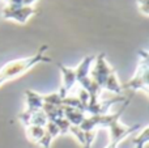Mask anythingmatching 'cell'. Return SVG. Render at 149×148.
I'll return each instance as SVG.
<instances>
[{"label":"cell","instance_id":"cell-1","mask_svg":"<svg viewBox=\"0 0 149 148\" xmlns=\"http://www.w3.org/2000/svg\"><path fill=\"white\" fill-rule=\"evenodd\" d=\"M49 49L47 45L41 46V49L37 51V54L31 55L28 58H21V59H16V60H10L8 62L5 66H3L0 68V87L4 83L16 79L18 76L26 73L28 71H30L33 67H36L39 63H50L52 62V59L50 57H47L45 52Z\"/></svg>","mask_w":149,"mask_h":148},{"label":"cell","instance_id":"cell-2","mask_svg":"<svg viewBox=\"0 0 149 148\" xmlns=\"http://www.w3.org/2000/svg\"><path fill=\"white\" fill-rule=\"evenodd\" d=\"M139 64H137L136 72L132 76L130 81L122 85L123 89H130L134 92H143L148 94V73H149V55L147 50L139 51Z\"/></svg>","mask_w":149,"mask_h":148},{"label":"cell","instance_id":"cell-3","mask_svg":"<svg viewBox=\"0 0 149 148\" xmlns=\"http://www.w3.org/2000/svg\"><path fill=\"white\" fill-rule=\"evenodd\" d=\"M113 72H115L113 67L110 66V63L106 60V55L100 54L94 58V62L92 64V68H90L89 76L92 77V80L94 83H97V85L100 87L101 89H103V85H105L106 80L109 79V76Z\"/></svg>","mask_w":149,"mask_h":148},{"label":"cell","instance_id":"cell-4","mask_svg":"<svg viewBox=\"0 0 149 148\" xmlns=\"http://www.w3.org/2000/svg\"><path fill=\"white\" fill-rule=\"evenodd\" d=\"M37 13V9L34 8V5L30 7H16V5H8L5 4L4 8L1 10L3 18L7 20H12L15 22L24 25L28 22V20Z\"/></svg>","mask_w":149,"mask_h":148},{"label":"cell","instance_id":"cell-5","mask_svg":"<svg viewBox=\"0 0 149 148\" xmlns=\"http://www.w3.org/2000/svg\"><path fill=\"white\" fill-rule=\"evenodd\" d=\"M107 130H109V136H110V142H118V143H120L128 135L139 131L140 125L126 126L120 122V119H116L107 126Z\"/></svg>","mask_w":149,"mask_h":148},{"label":"cell","instance_id":"cell-6","mask_svg":"<svg viewBox=\"0 0 149 148\" xmlns=\"http://www.w3.org/2000/svg\"><path fill=\"white\" fill-rule=\"evenodd\" d=\"M58 67L62 73V85L58 93L64 98L65 96L70 94V92L74 88V85L77 84V79H76V72H74V68L67 67V66L62 64V63H58Z\"/></svg>","mask_w":149,"mask_h":148},{"label":"cell","instance_id":"cell-7","mask_svg":"<svg viewBox=\"0 0 149 148\" xmlns=\"http://www.w3.org/2000/svg\"><path fill=\"white\" fill-rule=\"evenodd\" d=\"M25 102H26V108L25 110L29 113H36L38 110H42L43 106V97L41 93L34 92L31 89H28L25 92Z\"/></svg>","mask_w":149,"mask_h":148},{"label":"cell","instance_id":"cell-8","mask_svg":"<svg viewBox=\"0 0 149 148\" xmlns=\"http://www.w3.org/2000/svg\"><path fill=\"white\" fill-rule=\"evenodd\" d=\"M63 112H64V118L73 126H80L86 117V113L84 110L72 106H63Z\"/></svg>","mask_w":149,"mask_h":148},{"label":"cell","instance_id":"cell-9","mask_svg":"<svg viewBox=\"0 0 149 148\" xmlns=\"http://www.w3.org/2000/svg\"><path fill=\"white\" fill-rule=\"evenodd\" d=\"M25 128H26V136H28V139L30 142H33V143L38 144L39 140H41L45 135V127H42V126L29 125V126H26Z\"/></svg>","mask_w":149,"mask_h":148},{"label":"cell","instance_id":"cell-10","mask_svg":"<svg viewBox=\"0 0 149 148\" xmlns=\"http://www.w3.org/2000/svg\"><path fill=\"white\" fill-rule=\"evenodd\" d=\"M149 142V126H144L143 130L134 138V148H145Z\"/></svg>","mask_w":149,"mask_h":148},{"label":"cell","instance_id":"cell-11","mask_svg":"<svg viewBox=\"0 0 149 148\" xmlns=\"http://www.w3.org/2000/svg\"><path fill=\"white\" fill-rule=\"evenodd\" d=\"M47 123V117L42 110H38V112L33 113L30 118V125H36V126H42L45 127V125Z\"/></svg>","mask_w":149,"mask_h":148},{"label":"cell","instance_id":"cell-12","mask_svg":"<svg viewBox=\"0 0 149 148\" xmlns=\"http://www.w3.org/2000/svg\"><path fill=\"white\" fill-rule=\"evenodd\" d=\"M37 1L38 0H7L5 4L16 5V7H30V5H34V3Z\"/></svg>","mask_w":149,"mask_h":148},{"label":"cell","instance_id":"cell-13","mask_svg":"<svg viewBox=\"0 0 149 148\" xmlns=\"http://www.w3.org/2000/svg\"><path fill=\"white\" fill-rule=\"evenodd\" d=\"M137 5L140 12L144 16H148V0H137Z\"/></svg>","mask_w":149,"mask_h":148},{"label":"cell","instance_id":"cell-14","mask_svg":"<svg viewBox=\"0 0 149 148\" xmlns=\"http://www.w3.org/2000/svg\"><path fill=\"white\" fill-rule=\"evenodd\" d=\"M118 146H119L118 142H110L105 148H118Z\"/></svg>","mask_w":149,"mask_h":148},{"label":"cell","instance_id":"cell-15","mask_svg":"<svg viewBox=\"0 0 149 148\" xmlns=\"http://www.w3.org/2000/svg\"><path fill=\"white\" fill-rule=\"evenodd\" d=\"M0 1H1V0H0Z\"/></svg>","mask_w":149,"mask_h":148}]
</instances>
